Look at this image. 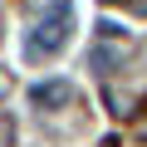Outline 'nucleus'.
<instances>
[{
  "mask_svg": "<svg viewBox=\"0 0 147 147\" xmlns=\"http://www.w3.org/2000/svg\"><path fill=\"white\" fill-rule=\"evenodd\" d=\"M64 39H69V0H54L49 15L25 34V59H30V64H34V59H49Z\"/></svg>",
  "mask_w": 147,
  "mask_h": 147,
  "instance_id": "nucleus-1",
  "label": "nucleus"
},
{
  "mask_svg": "<svg viewBox=\"0 0 147 147\" xmlns=\"http://www.w3.org/2000/svg\"><path fill=\"white\" fill-rule=\"evenodd\" d=\"M30 98H34L39 108H44V103H64V98H69V84H39Z\"/></svg>",
  "mask_w": 147,
  "mask_h": 147,
  "instance_id": "nucleus-2",
  "label": "nucleus"
}]
</instances>
